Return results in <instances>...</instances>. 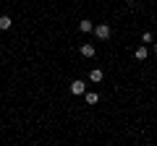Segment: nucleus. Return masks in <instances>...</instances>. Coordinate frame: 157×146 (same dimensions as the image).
<instances>
[{"mask_svg": "<svg viewBox=\"0 0 157 146\" xmlns=\"http://www.w3.org/2000/svg\"><path fill=\"white\" fill-rule=\"evenodd\" d=\"M110 34H113V29L107 26V24H97V26H94V37H97V39L105 42V39H110Z\"/></svg>", "mask_w": 157, "mask_h": 146, "instance_id": "f257e3e1", "label": "nucleus"}, {"mask_svg": "<svg viewBox=\"0 0 157 146\" xmlns=\"http://www.w3.org/2000/svg\"><path fill=\"white\" fill-rule=\"evenodd\" d=\"M71 94H73V97H81V94H86V84H84L81 78L71 81Z\"/></svg>", "mask_w": 157, "mask_h": 146, "instance_id": "f03ea898", "label": "nucleus"}, {"mask_svg": "<svg viewBox=\"0 0 157 146\" xmlns=\"http://www.w3.org/2000/svg\"><path fill=\"white\" fill-rule=\"evenodd\" d=\"M78 52H81V57H94V45H89V42H84V45L78 47Z\"/></svg>", "mask_w": 157, "mask_h": 146, "instance_id": "7ed1b4c3", "label": "nucleus"}, {"mask_svg": "<svg viewBox=\"0 0 157 146\" xmlns=\"http://www.w3.org/2000/svg\"><path fill=\"white\" fill-rule=\"evenodd\" d=\"M134 57H136V60H139V63H144L147 57H149V50H147L144 45H139V47H136V50H134Z\"/></svg>", "mask_w": 157, "mask_h": 146, "instance_id": "20e7f679", "label": "nucleus"}, {"mask_svg": "<svg viewBox=\"0 0 157 146\" xmlns=\"http://www.w3.org/2000/svg\"><path fill=\"white\" fill-rule=\"evenodd\" d=\"M102 78H105V73H102V68H92V71H89V81H92V84H100Z\"/></svg>", "mask_w": 157, "mask_h": 146, "instance_id": "39448f33", "label": "nucleus"}, {"mask_svg": "<svg viewBox=\"0 0 157 146\" xmlns=\"http://www.w3.org/2000/svg\"><path fill=\"white\" fill-rule=\"evenodd\" d=\"M78 29H81L84 34H89V31H94V24H92L89 18H84V21H78Z\"/></svg>", "mask_w": 157, "mask_h": 146, "instance_id": "423d86ee", "label": "nucleus"}, {"mask_svg": "<svg viewBox=\"0 0 157 146\" xmlns=\"http://www.w3.org/2000/svg\"><path fill=\"white\" fill-rule=\"evenodd\" d=\"M84 99H86V104H97V102H100V94H97V91H86Z\"/></svg>", "mask_w": 157, "mask_h": 146, "instance_id": "0eeeda50", "label": "nucleus"}, {"mask_svg": "<svg viewBox=\"0 0 157 146\" xmlns=\"http://www.w3.org/2000/svg\"><path fill=\"white\" fill-rule=\"evenodd\" d=\"M11 26H13V18H11V16H0V29H3V31L11 29Z\"/></svg>", "mask_w": 157, "mask_h": 146, "instance_id": "6e6552de", "label": "nucleus"}, {"mask_svg": "<svg viewBox=\"0 0 157 146\" xmlns=\"http://www.w3.org/2000/svg\"><path fill=\"white\" fill-rule=\"evenodd\" d=\"M147 42H152V31H144V34H141V45H147Z\"/></svg>", "mask_w": 157, "mask_h": 146, "instance_id": "1a4fd4ad", "label": "nucleus"}, {"mask_svg": "<svg viewBox=\"0 0 157 146\" xmlns=\"http://www.w3.org/2000/svg\"><path fill=\"white\" fill-rule=\"evenodd\" d=\"M152 52H155V55H157V42H155V47H152Z\"/></svg>", "mask_w": 157, "mask_h": 146, "instance_id": "9d476101", "label": "nucleus"}]
</instances>
